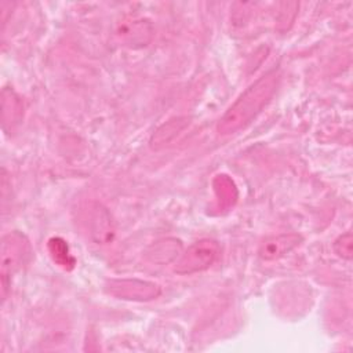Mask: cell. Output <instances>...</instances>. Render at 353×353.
I'll use <instances>...</instances> for the list:
<instances>
[{
    "label": "cell",
    "mask_w": 353,
    "mask_h": 353,
    "mask_svg": "<svg viewBox=\"0 0 353 353\" xmlns=\"http://www.w3.org/2000/svg\"><path fill=\"white\" fill-rule=\"evenodd\" d=\"M219 255V244L212 239L194 241L179 256L174 266L178 274H192L208 269Z\"/></svg>",
    "instance_id": "obj_2"
},
{
    "label": "cell",
    "mask_w": 353,
    "mask_h": 353,
    "mask_svg": "<svg viewBox=\"0 0 353 353\" xmlns=\"http://www.w3.org/2000/svg\"><path fill=\"white\" fill-rule=\"evenodd\" d=\"M280 81L276 69L262 74L234 101V103L219 119L216 130L221 135L234 134L247 127L272 101Z\"/></svg>",
    "instance_id": "obj_1"
},
{
    "label": "cell",
    "mask_w": 353,
    "mask_h": 353,
    "mask_svg": "<svg viewBox=\"0 0 353 353\" xmlns=\"http://www.w3.org/2000/svg\"><path fill=\"white\" fill-rule=\"evenodd\" d=\"M90 225V233L92 239L99 243H106L109 239H112L113 234V226L110 221V215L101 204L94 203L90 208V216L88 222Z\"/></svg>",
    "instance_id": "obj_7"
},
{
    "label": "cell",
    "mask_w": 353,
    "mask_h": 353,
    "mask_svg": "<svg viewBox=\"0 0 353 353\" xmlns=\"http://www.w3.org/2000/svg\"><path fill=\"white\" fill-rule=\"evenodd\" d=\"M48 251L52 261L63 269H72L74 266V258L69 254V247L61 237H52L48 240Z\"/></svg>",
    "instance_id": "obj_8"
},
{
    "label": "cell",
    "mask_w": 353,
    "mask_h": 353,
    "mask_svg": "<svg viewBox=\"0 0 353 353\" xmlns=\"http://www.w3.org/2000/svg\"><path fill=\"white\" fill-rule=\"evenodd\" d=\"M186 124H188V119H186V117H178V119L170 120L167 124L161 125V127L156 131L157 134H164V132H165V135L160 137L159 139L150 141L152 146H153V148H157L159 145H163L164 142H168L172 137H175L179 131H182V130L186 127Z\"/></svg>",
    "instance_id": "obj_10"
},
{
    "label": "cell",
    "mask_w": 353,
    "mask_h": 353,
    "mask_svg": "<svg viewBox=\"0 0 353 353\" xmlns=\"http://www.w3.org/2000/svg\"><path fill=\"white\" fill-rule=\"evenodd\" d=\"M29 255V244L23 234L19 232H10L1 241V283L3 294L8 288V280L21 269Z\"/></svg>",
    "instance_id": "obj_3"
},
{
    "label": "cell",
    "mask_w": 353,
    "mask_h": 353,
    "mask_svg": "<svg viewBox=\"0 0 353 353\" xmlns=\"http://www.w3.org/2000/svg\"><path fill=\"white\" fill-rule=\"evenodd\" d=\"M116 37L121 46L127 47H142L150 41L152 25L143 19H132L130 23H121L116 29Z\"/></svg>",
    "instance_id": "obj_6"
},
{
    "label": "cell",
    "mask_w": 353,
    "mask_h": 353,
    "mask_svg": "<svg viewBox=\"0 0 353 353\" xmlns=\"http://www.w3.org/2000/svg\"><path fill=\"white\" fill-rule=\"evenodd\" d=\"M334 251L338 256L343 259H352L353 256V237L350 232H346L341 234L335 241H334Z\"/></svg>",
    "instance_id": "obj_11"
},
{
    "label": "cell",
    "mask_w": 353,
    "mask_h": 353,
    "mask_svg": "<svg viewBox=\"0 0 353 353\" xmlns=\"http://www.w3.org/2000/svg\"><path fill=\"white\" fill-rule=\"evenodd\" d=\"M181 250V241L176 239H165L160 240L156 244L152 245V261L156 262H170L172 258L176 256V254Z\"/></svg>",
    "instance_id": "obj_9"
},
{
    "label": "cell",
    "mask_w": 353,
    "mask_h": 353,
    "mask_svg": "<svg viewBox=\"0 0 353 353\" xmlns=\"http://www.w3.org/2000/svg\"><path fill=\"white\" fill-rule=\"evenodd\" d=\"M302 236L296 233H283L277 236H270L261 243L258 248V255L263 261L279 259L288 254L290 251H292L294 248H296L302 243Z\"/></svg>",
    "instance_id": "obj_5"
},
{
    "label": "cell",
    "mask_w": 353,
    "mask_h": 353,
    "mask_svg": "<svg viewBox=\"0 0 353 353\" xmlns=\"http://www.w3.org/2000/svg\"><path fill=\"white\" fill-rule=\"evenodd\" d=\"M108 294L124 299L146 302L160 295V287L152 281L139 279H110L105 284Z\"/></svg>",
    "instance_id": "obj_4"
}]
</instances>
